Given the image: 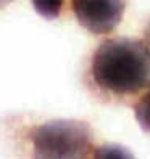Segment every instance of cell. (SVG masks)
<instances>
[{"label": "cell", "mask_w": 150, "mask_h": 159, "mask_svg": "<svg viewBox=\"0 0 150 159\" xmlns=\"http://www.w3.org/2000/svg\"><path fill=\"white\" fill-rule=\"evenodd\" d=\"M65 0H32L34 10L45 20H55L61 13Z\"/></svg>", "instance_id": "cell-4"}, {"label": "cell", "mask_w": 150, "mask_h": 159, "mask_svg": "<svg viewBox=\"0 0 150 159\" xmlns=\"http://www.w3.org/2000/svg\"><path fill=\"white\" fill-rule=\"evenodd\" d=\"M71 8L84 29L92 34H108L123 18L124 0H73Z\"/></svg>", "instance_id": "cell-3"}, {"label": "cell", "mask_w": 150, "mask_h": 159, "mask_svg": "<svg viewBox=\"0 0 150 159\" xmlns=\"http://www.w3.org/2000/svg\"><path fill=\"white\" fill-rule=\"evenodd\" d=\"M134 114L139 125L142 127L145 132H150V89L145 92L144 97L136 103L134 106Z\"/></svg>", "instance_id": "cell-5"}, {"label": "cell", "mask_w": 150, "mask_h": 159, "mask_svg": "<svg viewBox=\"0 0 150 159\" xmlns=\"http://www.w3.org/2000/svg\"><path fill=\"white\" fill-rule=\"evenodd\" d=\"M36 157H84L92 149V130L73 119H57L36 127L31 134Z\"/></svg>", "instance_id": "cell-2"}, {"label": "cell", "mask_w": 150, "mask_h": 159, "mask_svg": "<svg viewBox=\"0 0 150 159\" xmlns=\"http://www.w3.org/2000/svg\"><path fill=\"white\" fill-rule=\"evenodd\" d=\"M13 0H0V8H3V7H7L8 3H12Z\"/></svg>", "instance_id": "cell-7"}, {"label": "cell", "mask_w": 150, "mask_h": 159, "mask_svg": "<svg viewBox=\"0 0 150 159\" xmlns=\"http://www.w3.org/2000/svg\"><path fill=\"white\" fill-rule=\"evenodd\" d=\"M90 77L111 97H133L150 87V47L136 39H108L94 52Z\"/></svg>", "instance_id": "cell-1"}, {"label": "cell", "mask_w": 150, "mask_h": 159, "mask_svg": "<svg viewBox=\"0 0 150 159\" xmlns=\"http://www.w3.org/2000/svg\"><path fill=\"white\" fill-rule=\"evenodd\" d=\"M145 40H147V43H148V47H150V23H148L147 29H145Z\"/></svg>", "instance_id": "cell-6"}]
</instances>
